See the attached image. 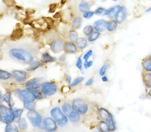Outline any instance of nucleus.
<instances>
[{
	"instance_id": "f257e3e1",
	"label": "nucleus",
	"mask_w": 151,
	"mask_h": 132,
	"mask_svg": "<svg viewBox=\"0 0 151 132\" xmlns=\"http://www.w3.org/2000/svg\"><path fill=\"white\" fill-rule=\"evenodd\" d=\"M8 55L11 59L23 64H29L35 60L32 52L23 47H11L8 50Z\"/></svg>"
},
{
	"instance_id": "f03ea898",
	"label": "nucleus",
	"mask_w": 151,
	"mask_h": 132,
	"mask_svg": "<svg viewBox=\"0 0 151 132\" xmlns=\"http://www.w3.org/2000/svg\"><path fill=\"white\" fill-rule=\"evenodd\" d=\"M72 105L73 109L81 116L87 115L93 110L91 104L82 98L74 99L72 102Z\"/></svg>"
},
{
	"instance_id": "7ed1b4c3",
	"label": "nucleus",
	"mask_w": 151,
	"mask_h": 132,
	"mask_svg": "<svg viewBox=\"0 0 151 132\" xmlns=\"http://www.w3.org/2000/svg\"><path fill=\"white\" fill-rule=\"evenodd\" d=\"M51 117L55 121L57 125L60 128H63L68 125V118L59 106L53 108L50 112Z\"/></svg>"
},
{
	"instance_id": "20e7f679",
	"label": "nucleus",
	"mask_w": 151,
	"mask_h": 132,
	"mask_svg": "<svg viewBox=\"0 0 151 132\" xmlns=\"http://www.w3.org/2000/svg\"><path fill=\"white\" fill-rule=\"evenodd\" d=\"M0 120L5 124H12L14 122V116L12 108L0 104Z\"/></svg>"
},
{
	"instance_id": "39448f33",
	"label": "nucleus",
	"mask_w": 151,
	"mask_h": 132,
	"mask_svg": "<svg viewBox=\"0 0 151 132\" xmlns=\"http://www.w3.org/2000/svg\"><path fill=\"white\" fill-rule=\"evenodd\" d=\"M40 90L44 96H52L57 93L58 91V86L55 83L51 82V81H47V82H43L42 83Z\"/></svg>"
},
{
	"instance_id": "423d86ee",
	"label": "nucleus",
	"mask_w": 151,
	"mask_h": 132,
	"mask_svg": "<svg viewBox=\"0 0 151 132\" xmlns=\"http://www.w3.org/2000/svg\"><path fill=\"white\" fill-rule=\"evenodd\" d=\"M27 117L33 126L35 128H40L43 126L42 116L36 110L28 111Z\"/></svg>"
},
{
	"instance_id": "0eeeda50",
	"label": "nucleus",
	"mask_w": 151,
	"mask_h": 132,
	"mask_svg": "<svg viewBox=\"0 0 151 132\" xmlns=\"http://www.w3.org/2000/svg\"><path fill=\"white\" fill-rule=\"evenodd\" d=\"M15 94L21 101H22L23 104L33 103L36 100L31 92L27 89H17L15 91Z\"/></svg>"
},
{
	"instance_id": "6e6552de",
	"label": "nucleus",
	"mask_w": 151,
	"mask_h": 132,
	"mask_svg": "<svg viewBox=\"0 0 151 132\" xmlns=\"http://www.w3.org/2000/svg\"><path fill=\"white\" fill-rule=\"evenodd\" d=\"M43 128L47 132H56L58 125L52 117L47 116L43 119Z\"/></svg>"
},
{
	"instance_id": "1a4fd4ad",
	"label": "nucleus",
	"mask_w": 151,
	"mask_h": 132,
	"mask_svg": "<svg viewBox=\"0 0 151 132\" xmlns=\"http://www.w3.org/2000/svg\"><path fill=\"white\" fill-rule=\"evenodd\" d=\"M64 42L60 37L54 38L50 44V50L55 54H58L62 52L64 49Z\"/></svg>"
},
{
	"instance_id": "9d476101",
	"label": "nucleus",
	"mask_w": 151,
	"mask_h": 132,
	"mask_svg": "<svg viewBox=\"0 0 151 132\" xmlns=\"http://www.w3.org/2000/svg\"><path fill=\"white\" fill-rule=\"evenodd\" d=\"M11 73L12 74V78L18 83H24L27 79V73L24 70H14Z\"/></svg>"
},
{
	"instance_id": "9b49d317",
	"label": "nucleus",
	"mask_w": 151,
	"mask_h": 132,
	"mask_svg": "<svg viewBox=\"0 0 151 132\" xmlns=\"http://www.w3.org/2000/svg\"><path fill=\"white\" fill-rule=\"evenodd\" d=\"M127 18V9L124 6H120L115 17V20H116L118 24L121 25L123 23Z\"/></svg>"
},
{
	"instance_id": "f8f14e48",
	"label": "nucleus",
	"mask_w": 151,
	"mask_h": 132,
	"mask_svg": "<svg viewBox=\"0 0 151 132\" xmlns=\"http://www.w3.org/2000/svg\"><path fill=\"white\" fill-rule=\"evenodd\" d=\"M41 84V79L33 78L27 81L25 83L24 86L27 89H38Z\"/></svg>"
},
{
	"instance_id": "ddd939ff",
	"label": "nucleus",
	"mask_w": 151,
	"mask_h": 132,
	"mask_svg": "<svg viewBox=\"0 0 151 132\" xmlns=\"http://www.w3.org/2000/svg\"><path fill=\"white\" fill-rule=\"evenodd\" d=\"M64 52L66 54H75L78 50L76 44L71 41H67L64 43Z\"/></svg>"
},
{
	"instance_id": "4468645a",
	"label": "nucleus",
	"mask_w": 151,
	"mask_h": 132,
	"mask_svg": "<svg viewBox=\"0 0 151 132\" xmlns=\"http://www.w3.org/2000/svg\"><path fill=\"white\" fill-rule=\"evenodd\" d=\"M106 25H107L106 20L104 19H100V20H96V21L93 23V27L95 31L101 33L104 32L105 30H107Z\"/></svg>"
},
{
	"instance_id": "2eb2a0df",
	"label": "nucleus",
	"mask_w": 151,
	"mask_h": 132,
	"mask_svg": "<svg viewBox=\"0 0 151 132\" xmlns=\"http://www.w3.org/2000/svg\"><path fill=\"white\" fill-rule=\"evenodd\" d=\"M67 116L68 117V120L71 121L72 123H78L81 121V115L78 113H77L76 111H75L73 109L70 111Z\"/></svg>"
},
{
	"instance_id": "dca6fc26",
	"label": "nucleus",
	"mask_w": 151,
	"mask_h": 132,
	"mask_svg": "<svg viewBox=\"0 0 151 132\" xmlns=\"http://www.w3.org/2000/svg\"><path fill=\"white\" fill-rule=\"evenodd\" d=\"M57 60V58H55L52 56L48 52H43L41 55V59L40 62L42 64H48V63H52Z\"/></svg>"
},
{
	"instance_id": "f3484780",
	"label": "nucleus",
	"mask_w": 151,
	"mask_h": 132,
	"mask_svg": "<svg viewBox=\"0 0 151 132\" xmlns=\"http://www.w3.org/2000/svg\"><path fill=\"white\" fill-rule=\"evenodd\" d=\"M97 114L100 120L105 121V120L109 118V116L110 115L111 113H110V111L107 109L100 107L97 109Z\"/></svg>"
},
{
	"instance_id": "a211bd4d",
	"label": "nucleus",
	"mask_w": 151,
	"mask_h": 132,
	"mask_svg": "<svg viewBox=\"0 0 151 132\" xmlns=\"http://www.w3.org/2000/svg\"><path fill=\"white\" fill-rule=\"evenodd\" d=\"M105 122L107 123L108 125L109 130L110 132H113L116 130V124H115V121L112 113L109 116V118L105 120Z\"/></svg>"
},
{
	"instance_id": "6ab92c4d",
	"label": "nucleus",
	"mask_w": 151,
	"mask_h": 132,
	"mask_svg": "<svg viewBox=\"0 0 151 132\" xmlns=\"http://www.w3.org/2000/svg\"><path fill=\"white\" fill-rule=\"evenodd\" d=\"M13 113L14 116V122L18 123L19 121L22 118V115L23 112V110L21 108H12Z\"/></svg>"
},
{
	"instance_id": "aec40b11",
	"label": "nucleus",
	"mask_w": 151,
	"mask_h": 132,
	"mask_svg": "<svg viewBox=\"0 0 151 132\" xmlns=\"http://www.w3.org/2000/svg\"><path fill=\"white\" fill-rule=\"evenodd\" d=\"M120 7V6H119V5H117V6H114L106 9V12H105L104 15H106L109 18H115V15H116V13Z\"/></svg>"
},
{
	"instance_id": "412c9836",
	"label": "nucleus",
	"mask_w": 151,
	"mask_h": 132,
	"mask_svg": "<svg viewBox=\"0 0 151 132\" xmlns=\"http://www.w3.org/2000/svg\"><path fill=\"white\" fill-rule=\"evenodd\" d=\"M118 23L115 19H110L107 21L106 29L110 32H112L117 28Z\"/></svg>"
},
{
	"instance_id": "4be33fe9",
	"label": "nucleus",
	"mask_w": 151,
	"mask_h": 132,
	"mask_svg": "<svg viewBox=\"0 0 151 132\" xmlns=\"http://www.w3.org/2000/svg\"><path fill=\"white\" fill-rule=\"evenodd\" d=\"M75 44H76L78 49L83 50L87 46L88 40L87 38L85 37H80L77 40V41L75 42Z\"/></svg>"
},
{
	"instance_id": "5701e85b",
	"label": "nucleus",
	"mask_w": 151,
	"mask_h": 132,
	"mask_svg": "<svg viewBox=\"0 0 151 132\" xmlns=\"http://www.w3.org/2000/svg\"><path fill=\"white\" fill-rule=\"evenodd\" d=\"M142 79L145 87L150 89L151 88V73L144 72L142 74Z\"/></svg>"
},
{
	"instance_id": "b1692460",
	"label": "nucleus",
	"mask_w": 151,
	"mask_h": 132,
	"mask_svg": "<svg viewBox=\"0 0 151 132\" xmlns=\"http://www.w3.org/2000/svg\"><path fill=\"white\" fill-rule=\"evenodd\" d=\"M142 65L145 72L151 73V57L149 56L145 58L142 62Z\"/></svg>"
},
{
	"instance_id": "393cba45",
	"label": "nucleus",
	"mask_w": 151,
	"mask_h": 132,
	"mask_svg": "<svg viewBox=\"0 0 151 132\" xmlns=\"http://www.w3.org/2000/svg\"><path fill=\"white\" fill-rule=\"evenodd\" d=\"M3 100L6 102L9 108H13L14 106V102L12 99L11 92H7L3 95Z\"/></svg>"
},
{
	"instance_id": "a878e982",
	"label": "nucleus",
	"mask_w": 151,
	"mask_h": 132,
	"mask_svg": "<svg viewBox=\"0 0 151 132\" xmlns=\"http://www.w3.org/2000/svg\"><path fill=\"white\" fill-rule=\"evenodd\" d=\"M90 3L88 1H85V0H83V1H82L78 6L80 12L83 13L88 12L90 9Z\"/></svg>"
},
{
	"instance_id": "bb28decb",
	"label": "nucleus",
	"mask_w": 151,
	"mask_h": 132,
	"mask_svg": "<svg viewBox=\"0 0 151 132\" xmlns=\"http://www.w3.org/2000/svg\"><path fill=\"white\" fill-rule=\"evenodd\" d=\"M82 18L80 17H76L74 18L72 21V26L73 29L74 30H78L82 27Z\"/></svg>"
},
{
	"instance_id": "cd10ccee",
	"label": "nucleus",
	"mask_w": 151,
	"mask_h": 132,
	"mask_svg": "<svg viewBox=\"0 0 151 132\" xmlns=\"http://www.w3.org/2000/svg\"><path fill=\"white\" fill-rule=\"evenodd\" d=\"M42 62L38 60H34L32 63L29 64V66L26 68V71H33L38 69L42 66Z\"/></svg>"
},
{
	"instance_id": "c85d7f7f",
	"label": "nucleus",
	"mask_w": 151,
	"mask_h": 132,
	"mask_svg": "<svg viewBox=\"0 0 151 132\" xmlns=\"http://www.w3.org/2000/svg\"><path fill=\"white\" fill-rule=\"evenodd\" d=\"M68 38L70 40V41L75 42L78 38V34L76 30L74 29H72L70 30L68 33Z\"/></svg>"
},
{
	"instance_id": "c756f323",
	"label": "nucleus",
	"mask_w": 151,
	"mask_h": 132,
	"mask_svg": "<svg viewBox=\"0 0 151 132\" xmlns=\"http://www.w3.org/2000/svg\"><path fill=\"white\" fill-rule=\"evenodd\" d=\"M29 90L31 93L33 94V96L36 99H42L46 98V96H44L41 91H40V89H28Z\"/></svg>"
},
{
	"instance_id": "7c9ffc66",
	"label": "nucleus",
	"mask_w": 151,
	"mask_h": 132,
	"mask_svg": "<svg viewBox=\"0 0 151 132\" xmlns=\"http://www.w3.org/2000/svg\"><path fill=\"white\" fill-rule=\"evenodd\" d=\"M61 109L62 110L63 112L67 116L70 111L73 110L72 103L68 102L63 103L61 106Z\"/></svg>"
},
{
	"instance_id": "2f4dec72",
	"label": "nucleus",
	"mask_w": 151,
	"mask_h": 132,
	"mask_svg": "<svg viewBox=\"0 0 151 132\" xmlns=\"http://www.w3.org/2000/svg\"><path fill=\"white\" fill-rule=\"evenodd\" d=\"M12 78V74L8 71L0 69V80L7 81Z\"/></svg>"
},
{
	"instance_id": "473e14b6",
	"label": "nucleus",
	"mask_w": 151,
	"mask_h": 132,
	"mask_svg": "<svg viewBox=\"0 0 151 132\" xmlns=\"http://www.w3.org/2000/svg\"><path fill=\"white\" fill-rule=\"evenodd\" d=\"M98 127L100 132H110L109 130L108 125L105 121L100 120L98 123Z\"/></svg>"
},
{
	"instance_id": "72a5a7b5",
	"label": "nucleus",
	"mask_w": 151,
	"mask_h": 132,
	"mask_svg": "<svg viewBox=\"0 0 151 132\" xmlns=\"http://www.w3.org/2000/svg\"><path fill=\"white\" fill-rule=\"evenodd\" d=\"M5 132H19V128L16 125H6L5 126Z\"/></svg>"
},
{
	"instance_id": "f704fd0d",
	"label": "nucleus",
	"mask_w": 151,
	"mask_h": 132,
	"mask_svg": "<svg viewBox=\"0 0 151 132\" xmlns=\"http://www.w3.org/2000/svg\"><path fill=\"white\" fill-rule=\"evenodd\" d=\"M100 36V33L94 31L92 34H90L87 37V40L89 42H93L97 40Z\"/></svg>"
},
{
	"instance_id": "c9c22d12",
	"label": "nucleus",
	"mask_w": 151,
	"mask_h": 132,
	"mask_svg": "<svg viewBox=\"0 0 151 132\" xmlns=\"http://www.w3.org/2000/svg\"><path fill=\"white\" fill-rule=\"evenodd\" d=\"M95 31L93 25H88L87 26H85L83 28V33L85 35L88 37L90 34H92Z\"/></svg>"
},
{
	"instance_id": "e433bc0d",
	"label": "nucleus",
	"mask_w": 151,
	"mask_h": 132,
	"mask_svg": "<svg viewBox=\"0 0 151 132\" xmlns=\"http://www.w3.org/2000/svg\"><path fill=\"white\" fill-rule=\"evenodd\" d=\"M18 128L19 130H21L22 131L26 130L28 128V123L27 121L24 118H22L20 121L18 123Z\"/></svg>"
},
{
	"instance_id": "4c0bfd02",
	"label": "nucleus",
	"mask_w": 151,
	"mask_h": 132,
	"mask_svg": "<svg viewBox=\"0 0 151 132\" xmlns=\"http://www.w3.org/2000/svg\"><path fill=\"white\" fill-rule=\"evenodd\" d=\"M84 79H85V78L83 77H78L77 78H75L73 80V82H72L71 84H70V87H71V88L75 87V86H77L79 84L81 83L82 81H83Z\"/></svg>"
},
{
	"instance_id": "58836bf2",
	"label": "nucleus",
	"mask_w": 151,
	"mask_h": 132,
	"mask_svg": "<svg viewBox=\"0 0 151 132\" xmlns=\"http://www.w3.org/2000/svg\"><path fill=\"white\" fill-rule=\"evenodd\" d=\"M36 106H37L36 103H35V102L23 104L24 108L27 110L28 111H34V110H35V109H36Z\"/></svg>"
},
{
	"instance_id": "ea45409f",
	"label": "nucleus",
	"mask_w": 151,
	"mask_h": 132,
	"mask_svg": "<svg viewBox=\"0 0 151 132\" xmlns=\"http://www.w3.org/2000/svg\"><path fill=\"white\" fill-rule=\"evenodd\" d=\"M108 67H109V64L107 62H105L103 65L101 67V68L100 69V70H99V75L100 76H104V75H105V74H106V73L107 71V69H108Z\"/></svg>"
},
{
	"instance_id": "a19ab883",
	"label": "nucleus",
	"mask_w": 151,
	"mask_h": 132,
	"mask_svg": "<svg viewBox=\"0 0 151 132\" xmlns=\"http://www.w3.org/2000/svg\"><path fill=\"white\" fill-rule=\"evenodd\" d=\"M82 55L81 54L80 55V56L78 57V59H77V62H76V67L80 70H81V71H82V65H83V64H82Z\"/></svg>"
},
{
	"instance_id": "79ce46f5",
	"label": "nucleus",
	"mask_w": 151,
	"mask_h": 132,
	"mask_svg": "<svg viewBox=\"0 0 151 132\" xmlns=\"http://www.w3.org/2000/svg\"><path fill=\"white\" fill-rule=\"evenodd\" d=\"M105 12H106V9H105L104 8H102V7H99L95 10L94 13L97 15H104Z\"/></svg>"
},
{
	"instance_id": "37998d69",
	"label": "nucleus",
	"mask_w": 151,
	"mask_h": 132,
	"mask_svg": "<svg viewBox=\"0 0 151 132\" xmlns=\"http://www.w3.org/2000/svg\"><path fill=\"white\" fill-rule=\"evenodd\" d=\"M94 15H95L94 12L88 11V12H85V13H84L83 14V17L84 18L89 19V18H92Z\"/></svg>"
},
{
	"instance_id": "c03bdc74",
	"label": "nucleus",
	"mask_w": 151,
	"mask_h": 132,
	"mask_svg": "<svg viewBox=\"0 0 151 132\" xmlns=\"http://www.w3.org/2000/svg\"><path fill=\"white\" fill-rule=\"evenodd\" d=\"M93 54V50H89L87 51V52L86 54H85L83 59H84V60H88V59H90V57L92 56Z\"/></svg>"
},
{
	"instance_id": "a18cd8bd",
	"label": "nucleus",
	"mask_w": 151,
	"mask_h": 132,
	"mask_svg": "<svg viewBox=\"0 0 151 132\" xmlns=\"http://www.w3.org/2000/svg\"><path fill=\"white\" fill-rule=\"evenodd\" d=\"M93 60H85L84 62V68L85 69H88L89 67H91V66L93 65Z\"/></svg>"
},
{
	"instance_id": "49530a36",
	"label": "nucleus",
	"mask_w": 151,
	"mask_h": 132,
	"mask_svg": "<svg viewBox=\"0 0 151 132\" xmlns=\"http://www.w3.org/2000/svg\"><path fill=\"white\" fill-rule=\"evenodd\" d=\"M93 83H94V79L93 78H90L86 83H85V86H90L93 84Z\"/></svg>"
},
{
	"instance_id": "de8ad7c7",
	"label": "nucleus",
	"mask_w": 151,
	"mask_h": 132,
	"mask_svg": "<svg viewBox=\"0 0 151 132\" xmlns=\"http://www.w3.org/2000/svg\"><path fill=\"white\" fill-rule=\"evenodd\" d=\"M65 81H66V82L68 84H71V83H72V77L70 75H67L66 76V78H65Z\"/></svg>"
},
{
	"instance_id": "09e8293b",
	"label": "nucleus",
	"mask_w": 151,
	"mask_h": 132,
	"mask_svg": "<svg viewBox=\"0 0 151 132\" xmlns=\"http://www.w3.org/2000/svg\"><path fill=\"white\" fill-rule=\"evenodd\" d=\"M65 60H66V55H65V54L62 55L61 56L59 57V60H60V62H65Z\"/></svg>"
},
{
	"instance_id": "8fccbe9b",
	"label": "nucleus",
	"mask_w": 151,
	"mask_h": 132,
	"mask_svg": "<svg viewBox=\"0 0 151 132\" xmlns=\"http://www.w3.org/2000/svg\"><path fill=\"white\" fill-rule=\"evenodd\" d=\"M102 81L104 83H107L109 81V79H108V78L107 77L106 75H104L102 77Z\"/></svg>"
},
{
	"instance_id": "3c124183",
	"label": "nucleus",
	"mask_w": 151,
	"mask_h": 132,
	"mask_svg": "<svg viewBox=\"0 0 151 132\" xmlns=\"http://www.w3.org/2000/svg\"><path fill=\"white\" fill-rule=\"evenodd\" d=\"M3 100V95L1 93V91H0V104H1Z\"/></svg>"
},
{
	"instance_id": "603ef678",
	"label": "nucleus",
	"mask_w": 151,
	"mask_h": 132,
	"mask_svg": "<svg viewBox=\"0 0 151 132\" xmlns=\"http://www.w3.org/2000/svg\"><path fill=\"white\" fill-rule=\"evenodd\" d=\"M151 12V7H150L149 8H148L147 9L145 10V12H147V13H148V12Z\"/></svg>"
},
{
	"instance_id": "864d4df0",
	"label": "nucleus",
	"mask_w": 151,
	"mask_h": 132,
	"mask_svg": "<svg viewBox=\"0 0 151 132\" xmlns=\"http://www.w3.org/2000/svg\"><path fill=\"white\" fill-rule=\"evenodd\" d=\"M148 94H149V96H150V97H151V88L149 89V92H148Z\"/></svg>"
},
{
	"instance_id": "5fc2aeb1",
	"label": "nucleus",
	"mask_w": 151,
	"mask_h": 132,
	"mask_svg": "<svg viewBox=\"0 0 151 132\" xmlns=\"http://www.w3.org/2000/svg\"><path fill=\"white\" fill-rule=\"evenodd\" d=\"M92 132H100V131H98V130H94V131H92Z\"/></svg>"
},
{
	"instance_id": "6e6d98bb",
	"label": "nucleus",
	"mask_w": 151,
	"mask_h": 132,
	"mask_svg": "<svg viewBox=\"0 0 151 132\" xmlns=\"http://www.w3.org/2000/svg\"><path fill=\"white\" fill-rule=\"evenodd\" d=\"M112 1H118V0H112Z\"/></svg>"
},
{
	"instance_id": "4d7b16f0",
	"label": "nucleus",
	"mask_w": 151,
	"mask_h": 132,
	"mask_svg": "<svg viewBox=\"0 0 151 132\" xmlns=\"http://www.w3.org/2000/svg\"><path fill=\"white\" fill-rule=\"evenodd\" d=\"M150 57H151V55H150Z\"/></svg>"
},
{
	"instance_id": "13d9d810",
	"label": "nucleus",
	"mask_w": 151,
	"mask_h": 132,
	"mask_svg": "<svg viewBox=\"0 0 151 132\" xmlns=\"http://www.w3.org/2000/svg\"><path fill=\"white\" fill-rule=\"evenodd\" d=\"M0 121H1V120H0Z\"/></svg>"
}]
</instances>
